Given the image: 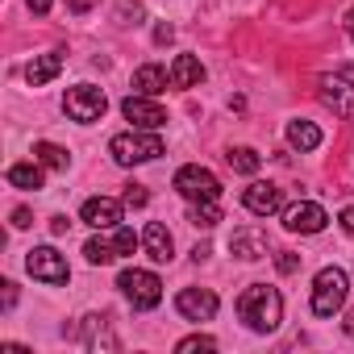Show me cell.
<instances>
[{
	"label": "cell",
	"mask_w": 354,
	"mask_h": 354,
	"mask_svg": "<svg viewBox=\"0 0 354 354\" xmlns=\"http://www.w3.org/2000/svg\"><path fill=\"white\" fill-rule=\"evenodd\" d=\"M242 205H246V213H254V217H271V213H283V192H279L275 184H267V180H254V184L242 192Z\"/></svg>",
	"instance_id": "cell-13"
},
{
	"label": "cell",
	"mask_w": 354,
	"mask_h": 354,
	"mask_svg": "<svg viewBox=\"0 0 354 354\" xmlns=\"http://www.w3.org/2000/svg\"><path fill=\"white\" fill-rule=\"evenodd\" d=\"M26 271H30L38 283H50V288H63V283L71 279V267H67V259H63L55 246H34V250L26 254Z\"/></svg>",
	"instance_id": "cell-7"
},
{
	"label": "cell",
	"mask_w": 354,
	"mask_h": 354,
	"mask_svg": "<svg viewBox=\"0 0 354 354\" xmlns=\"http://www.w3.org/2000/svg\"><path fill=\"white\" fill-rule=\"evenodd\" d=\"M34 158L42 167H50V171H67L71 167V154L63 146H55V142H34Z\"/></svg>",
	"instance_id": "cell-24"
},
{
	"label": "cell",
	"mask_w": 354,
	"mask_h": 354,
	"mask_svg": "<svg viewBox=\"0 0 354 354\" xmlns=\"http://www.w3.org/2000/svg\"><path fill=\"white\" fill-rule=\"evenodd\" d=\"M84 259H88L92 267H109V263H113V259H121V254H117L113 238H92V242L84 246Z\"/></svg>",
	"instance_id": "cell-25"
},
{
	"label": "cell",
	"mask_w": 354,
	"mask_h": 354,
	"mask_svg": "<svg viewBox=\"0 0 354 354\" xmlns=\"http://www.w3.org/2000/svg\"><path fill=\"white\" fill-rule=\"evenodd\" d=\"M88 350H100V346H109V350H117V337L109 333V317H96V313H88L84 317V325H80V333H75Z\"/></svg>",
	"instance_id": "cell-18"
},
{
	"label": "cell",
	"mask_w": 354,
	"mask_h": 354,
	"mask_svg": "<svg viewBox=\"0 0 354 354\" xmlns=\"http://www.w3.org/2000/svg\"><path fill=\"white\" fill-rule=\"evenodd\" d=\"M104 109H109V96H104L96 84H75V88H67V96H63V113H67L71 121H80V125L100 121Z\"/></svg>",
	"instance_id": "cell-5"
},
{
	"label": "cell",
	"mask_w": 354,
	"mask_h": 354,
	"mask_svg": "<svg viewBox=\"0 0 354 354\" xmlns=\"http://www.w3.org/2000/svg\"><path fill=\"white\" fill-rule=\"evenodd\" d=\"M146 9H142V0H117V21L121 26H142Z\"/></svg>",
	"instance_id": "cell-27"
},
{
	"label": "cell",
	"mask_w": 354,
	"mask_h": 354,
	"mask_svg": "<svg viewBox=\"0 0 354 354\" xmlns=\"http://www.w3.org/2000/svg\"><path fill=\"white\" fill-rule=\"evenodd\" d=\"M342 26H346V38H350V42H354V5H350V9H346V17H342Z\"/></svg>",
	"instance_id": "cell-35"
},
{
	"label": "cell",
	"mask_w": 354,
	"mask_h": 354,
	"mask_svg": "<svg viewBox=\"0 0 354 354\" xmlns=\"http://www.w3.org/2000/svg\"><path fill=\"white\" fill-rule=\"evenodd\" d=\"M142 250L150 254V263H171L175 259V242H171V230L162 221H150L142 230Z\"/></svg>",
	"instance_id": "cell-14"
},
{
	"label": "cell",
	"mask_w": 354,
	"mask_h": 354,
	"mask_svg": "<svg viewBox=\"0 0 354 354\" xmlns=\"http://www.w3.org/2000/svg\"><path fill=\"white\" fill-rule=\"evenodd\" d=\"M225 162H230L238 175H254V171L263 167V154H259L254 146H230V150H225Z\"/></svg>",
	"instance_id": "cell-22"
},
{
	"label": "cell",
	"mask_w": 354,
	"mask_h": 354,
	"mask_svg": "<svg viewBox=\"0 0 354 354\" xmlns=\"http://www.w3.org/2000/svg\"><path fill=\"white\" fill-rule=\"evenodd\" d=\"M230 250H234L242 263L267 259V234H263V230H254V225H242V230H234V238H230Z\"/></svg>",
	"instance_id": "cell-15"
},
{
	"label": "cell",
	"mask_w": 354,
	"mask_h": 354,
	"mask_svg": "<svg viewBox=\"0 0 354 354\" xmlns=\"http://www.w3.org/2000/svg\"><path fill=\"white\" fill-rule=\"evenodd\" d=\"M167 84H171V71L158 67V63H142V67L133 71V80H129V88H133L138 96H162Z\"/></svg>",
	"instance_id": "cell-16"
},
{
	"label": "cell",
	"mask_w": 354,
	"mask_h": 354,
	"mask_svg": "<svg viewBox=\"0 0 354 354\" xmlns=\"http://www.w3.org/2000/svg\"><path fill=\"white\" fill-rule=\"evenodd\" d=\"M175 350L180 354H213L217 350V337H209V333H192V337H184V342H175Z\"/></svg>",
	"instance_id": "cell-26"
},
{
	"label": "cell",
	"mask_w": 354,
	"mask_h": 354,
	"mask_svg": "<svg viewBox=\"0 0 354 354\" xmlns=\"http://www.w3.org/2000/svg\"><path fill=\"white\" fill-rule=\"evenodd\" d=\"M121 201H125V209H146V201H150V192H146L142 184H129Z\"/></svg>",
	"instance_id": "cell-28"
},
{
	"label": "cell",
	"mask_w": 354,
	"mask_h": 354,
	"mask_svg": "<svg viewBox=\"0 0 354 354\" xmlns=\"http://www.w3.org/2000/svg\"><path fill=\"white\" fill-rule=\"evenodd\" d=\"M325 225H329V213H325L317 201L283 205V230H288V234H321Z\"/></svg>",
	"instance_id": "cell-10"
},
{
	"label": "cell",
	"mask_w": 354,
	"mask_h": 354,
	"mask_svg": "<svg viewBox=\"0 0 354 354\" xmlns=\"http://www.w3.org/2000/svg\"><path fill=\"white\" fill-rule=\"evenodd\" d=\"M346 288H350V275L342 267H321L317 279H313V313L317 317H333L346 304Z\"/></svg>",
	"instance_id": "cell-3"
},
{
	"label": "cell",
	"mask_w": 354,
	"mask_h": 354,
	"mask_svg": "<svg viewBox=\"0 0 354 354\" xmlns=\"http://www.w3.org/2000/svg\"><path fill=\"white\" fill-rule=\"evenodd\" d=\"M26 5H30V13H38V17H42V13H50L55 0H26Z\"/></svg>",
	"instance_id": "cell-33"
},
{
	"label": "cell",
	"mask_w": 354,
	"mask_h": 354,
	"mask_svg": "<svg viewBox=\"0 0 354 354\" xmlns=\"http://www.w3.org/2000/svg\"><path fill=\"white\" fill-rule=\"evenodd\" d=\"M30 225H34L30 209H13V230H30Z\"/></svg>",
	"instance_id": "cell-30"
},
{
	"label": "cell",
	"mask_w": 354,
	"mask_h": 354,
	"mask_svg": "<svg viewBox=\"0 0 354 354\" xmlns=\"http://www.w3.org/2000/svg\"><path fill=\"white\" fill-rule=\"evenodd\" d=\"M121 113H125V121H133V129H162V125H167V109L158 104V96H138V92H129V96L121 100Z\"/></svg>",
	"instance_id": "cell-9"
},
{
	"label": "cell",
	"mask_w": 354,
	"mask_h": 354,
	"mask_svg": "<svg viewBox=\"0 0 354 354\" xmlns=\"http://www.w3.org/2000/svg\"><path fill=\"white\" fill-rule=\"evenodd\" d=\"M67 9H71V13H88V9H92V0H67Z\"/></svg>",
	"instance_id": "cell-37"
},
{
	"label": "cell",
	"mask_w": 354,
	"mask_h": 354,
	"mask_svg": "<svg viewBox=\"0 0 354 354\" xmlns=\"http://www.w3.org/2000/svg\"><path fill=\"white\" fill-rule=\"evenodd\" d=\"M50 230H55V234H67V230H71V221L59 213V217H50Z\"/></svg>",
	"instance_id": "cell-34"
},
{
	"label": "cell",
	"mask_w": 354,
	"mask_h": 354,
	"mask_svg": "<svg viewBox=\"0 0 354 354\" xmlns=\"http://www.w3.org/2000/svg\"><path fill=\"white\" fill-rule=\"evenodd\" d=\"M42 180H46V167L34 158V162H13L9 167V184L13 188H26V192H38L42 188Z\"/></svg>",
	"instance_id": "cell-21"
},
{
	"label": "cell",
	"mask_w": 354,
	"mask_h": 354,
	"mask_svg": "<svg viewBox=\"0 0 354 354\" xmlns=\"http://www.w3.org/2000/svg\"><path fill=\"white\" fill-rule=\"evenodd\" d=\"M188 221L196 230H213L221 221V205L217 201H188Z\"/></svg>",
	"instance_id": "cell-23"
},
{
	"label": "cell",
	"mask_w": 354,
	"mask_h": 354,
	"mask_svg": "<svg viewBox=\"0 0 354 354\" xmlns=\"http://www.w3.org/2000/svg\"><path fill=\"white\" fill-rule=\"evenodd\" d=\"M59 71H63V50H46V55H38V59L26 67V80H30V88H42V84H50Z\"/></svg>",
	"instance_id": "cell-19"
},
{
	"label": "cell",
	"mask_w": 354,
	"mask_h": 354,
	"mask_svg": "<svg viewBox=\"0 0 354 354\" xmlns=\"http://www.w3.org/2000/svg\"><path fill=\"white\" fill-rule=\"evenodd\" d=\"M337 221H342V230H346V234H350V238H354V205H346V209H342V217H337Z\"/></svg>",
	"instance_id": "cell-31"
},
{
	"label": "cell",
	"mask_w": 354,
	"mask_h": 354,
	"mask_svg": "<svg viewBox=\"0 0 354 354\" xmlns=\"http://www.w3.org/2000/svg\"><path fill=\"white\" fill-rule=\"evenodd\" d=\"M238 317H242L246 329H254V333H275L279 321H283V296H279V288H271V283H250V288L238 296Z\"/></svg>",
	"instance_id": "cell-1"
},
{
	"label": "cell",
	"mask_w": 354,
	"mask_h": 354,
	"mask_svg": "<svg viewBox=\"0 0 354 354\" xmlns=\"http://www.w3.org/2000/svg\"><path fill=\"white\" fill-rule=\"evenodd\" d=\"M175 308H180L184 321H213L217 308H221V300L209 288H184L180 296H175Z\"/></svg>",
	"instance_id": "cell-11"
},
{
	"label": "cell",
	"mask_w": 354,
	"mask_h": 354,
	"mask_svg": "<svg viewBox=\"0 0 354 354\" xmlns=\"http://www.w3.org/2000/svg\"><path fill=\"white\" fill-rule=\"evenodd\" d=\"M167 71H171V88H201L205 84V63L196 55H175V63Z\"/></svg>",
	"instance_id": "cell-17"
},
{
	"label": "cell",
	"mask_w": 354,
	"mask_h": 354,
	"mask_svg": "<svg viewBox=\"0 0 354 354\" xmlns=\"http://www.w3.org/2000/svg\"><path fill=\"white\" fill-rule=\"evenodd\" d=\"M346 333H350V337H354V313H350V317H346Z\"/></svg>",
	"instance_id": "cell-38"
},
{
	"label": "cell",
	"mask_w": 354,
	"mask_h": 354,
	"mask_svg": "<svg viewBox=\"0 0 354 354\" xmlns=\"http://www.w3.org/2000/svg\"><path fill=\"white\" fill-rule=\"evenodd\" d=\"M288 146L292 150H300V154H308V150H317L321 146V129L313 125V121H304V117H296V121H288Z\"/></svg>",
	"instance_id": "cell-20"
},
{
	"label": "cell",
	"mask_w": 354,
	"mask_h": 354,
	"mask_svg": "<svg viewBox=\"0 0 354 354\" xmlns=\"http://www.w3.org/2000/svg\"><path fill=\"white\" fill-rule=\"evenodd\" d=\"M175 192H180L184 201H221V180L201 167V162H188L175 171Z\"/></svg>",
	"instance_id": "cell-6"
},
{
	"label": "cell",
	"mask_w": 354,
	"mask_h": 354,
	"mask_svg": "<svg viewBox=\"0 0 354 354\" xmlns=\"http://www.w3.org/2000/svg\"><path fill=\"white\" fill-rule=\"evenodd\" d=\"M121 213H125V201H113V196H88L84 209H80V221L92 225V230H117V225H121Z\"/></svg>",
	"instance_id": "cell-12"
},
{
	"label": "cell",
	"mask_w": 354,
	"mask_h": 354,
	"mask_svg": "<svg viewBox=\"0 0 354 354\" xmlns=\"http://www.w3.org/2000/svg\"><path fill=\"white\" fill-rule=\"evenodd\" d=\"M171 38H175V30H171V26H154V42H158V46H167Z\"/></svg>",
	"instance_id": "cell-32"
},
{
	"label": "cell",
	"mask_w": 354,
	"mask_h": 354,
	"mask_svg": "<svg viewBox=\"0 0 354 354\" xmlns=\"http://www.w3.org/2000/svg\"><path fill=\"white\" fill-rule=\"evenodd\" d=\"M117 288H121V296H125L133 308H142V313L162 300V279H158L154 271H142V267H125V271L117 275Z\"/></svg>",
	"instance_id": "cell-4"
},
{
	"label": "cell",
	"mask_w": 354,
	"mask_h": 354,
	"mask_svg": "<svg viewBox=\"0 0 354 354\" xmlns=\"http://www.w3.org/2000/svg\"><path fill=\"white\" fill-rule=\"evenodd\" d=\"M275 267H279V275H296V271H300V254H292V250H275Z\"/></svg>",
	"instance_id": "cell-29"
},
{
	"label": "cell",
	"mask_w": 354,
	"mask_h": 354,
	"mask_svg": "<svg viewBox=\"0 0 354 354\" xmlns=\"http://www.w3.org/2000/svg\"><path fill=\"white\" fill-rule=\"evenodd\" d=\"M109 154L117 167H142L162 154V138H158V129H129L109 142Z\"/></svg>",
	"instance_id": "cell-2"
},
{
	"label": "cell",
	"mask_w": 354,
	"mask_h": 354,
	"mask_svg": "<svg viewBox=\"0 0 354 354\" xmlns=\"http://www.w3.org/2000/svg\"><path fill=\"white\" fill-rule=\"evenodd\" d=\"M317 96L333 117L354 121V84L346 75H317Z\"/></svg>",
	"instance_id": "cell-8"
},
{
	"label": "cell",
	"mask_w": 354,
	"mask_h": 354,
	"mask_svg": "<svg viewBox=\"0 0 354 354\" xmlns=\"http://www.w3.org/2000/svg\"><path fill=\"white\" fill-rule=\"evenodd\" d=\"M17 304V283H5V308H13Z\"/></svg>",
	"instance_id": "cell-36"
}]
</instances>
